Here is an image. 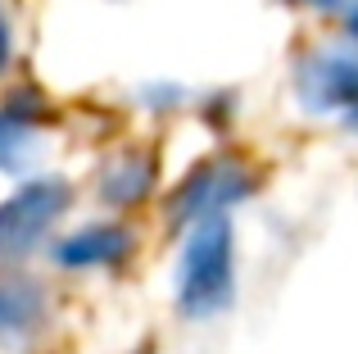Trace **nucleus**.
<instances>
[{
    "label": "nucleus",
    "instance_id": "obj_1",
    "mask_svg": "<svg viewBox=\"0 0 358 354\" xmlns=\"http://www.w3.org/2000/svg\"><path fill=\"white\" fill-rule=\"evenodd\" d=\"M236 300V236L227 218H204L191 227L177 268V309L191 323H209Z\"/></svg>",
    "mask_w": 358,
    "mask_h": 354
},
{
    "label": "nucleus",
    "instance_id": "obj_2",
    "mask_svg": "<svg viewBox=\"0 0 358 354\" xmlns=\"http://www.w3.org/2000/svg\"><path fill=\"white\" fill-rule=\"evenodd\" d=\"M73 204L69 182L59 177H36V182L18 186L5 204H0V268H14L45 241L64 209Z\"/></svg>",
    "mask_w": 358,
    "mask_h": 354
},
{
    "label": "nucleus",
    "instance_id": "obj_3",
    "mask_svg": "<svg viewBox=\"0 0 358 354\" xmlns=\"http://www.w3.org/2000/svg\"><path fill=\"white\" fill-rule=\"evenodd\" d=\"M250 186H254V177L245 173L241 164L209 160L177 186V200H173L168 213H173V222H182V227L186 222L195 227V222H204V218H227V209L250 195Z\"/></svg>",
    "mask_w": 358,
    "mask_h": 354
},
{
    "label": "nucleus",
    "instance_id": "obj_4",
    "mask_svg": "<svg viewBox=\"0 0 358 354\" xmlns=\"http://www.w3.org/2000/svg\"><path fill=\"white\" fill-rule=\"evenodd\" d=\"M299 100L313 114L327 109H354L358 105V59L354 55H313L299 69Z\"/></svg>",
    "mask_w": 358,
    "mask_h": 354
},
{
    "label": "nucleus",
    "instance_id": "obj_5",
    "mask_svg": "<svg viewBox=\"0 0 358 354\" xmlns=\"http://www.w3.org/2000/svg\"><path fill=\"white\" fill-rule=\"evenodd\" d=\"M131 232L122 227V222H87V227L69 232L64 241H55V264L59 268H73V273H82V268H118L127 264L131 255Z\"/></svg>",
    "mask_w": 358,
    "mask_h": 354
},
{
    "label": "nucleus",
    "instance_id": "obj_6",
    "mask_svg": "<svg viewBox=\"0 0 358 354\" xmlns=\"http://www.w3.org/2000/svg\"><path fill=\"white\" fill-rule=\"evenodd\" d=\"M50 318V295L32 277H5L0 282V346L32 341Z\"/></svg>",
    "mask_w": 358,
    "mask_h": 354
},
{
    "label": "nucleus",
    "instance_id": "obj_7",
    "mask_svg": "<svg viewBox=\"0 0 358 354\" xmlns=\"http://www.w3.org/2000/svg\"><path fill=\"white\" fill-rule=\"evenodd\" d=\"M150 186H155V160L145 150H131L122 160H114L109 173L100 177V195L109 204H136L150 195Z\"/></svg>",
    "mask_w": 358,
    "mask_h": 354
},
{
    "label": "nucleus",
    "instance_id": "obj_8",
    "mask_svg": "<svg viewBox=\"0 0 358 354\" xmlns=\"http://www.w3.org/2000/svg\"><path fill=\"white\" fill-rule=\"evenodd\" d=\"M32 132H36V118L27 109L9 105L0 109V173H18L27 160H32Z\"/></svg>",
    "mask_w": 358,
    "mask_h": 354
},
{
    "label": "nucleus",
    "instance_id": "obj_9",
    "mask_svg": "<svg viewBox=\"0 0 358 354\" xmlns=\"http://www.w3.org/2000/svg\"><path fill=\"white\" fill-rule=\"evenodd\" d=\"M9 59H14V36H9V23H5V14H0V73L9 69Z\"/></svg>",
    "mask_w": 358,
    "mask_h": 354
},
{
    "label": "nucleus",
    "instance_id": "obj_10",
    "mask_svg": "<svg viewBox=\"0 0 358 354\" xmlns=\"http://www.w3.org/2000/svg\"><path fill=\"white\" fill-rule=\"evenodd\" d=\"M299 5H313V9H341L345 0H299Z\"/></svg>",
    "mask_w": 358,
    "mask_h": 354
},
{
    "label": "nucleus",
    "instance_id": "obj_11",
    "mask_svg": "<svg viewBox=\"0 0 358 354\" xmlns=\"http://www.w3.org/2000/svg\"><path fill=\"white\" fill-rule=\"evenodd\" d=\"M345 127H350V132H358V105L345 109Z\"/></svg>",
    "mask_w": 358,
    "mask_h": 354
},
{
    "label": "nucleus",
    "instance_id": "obj_12",
    "mask_svg": "<svg viewBox=\"0 0 358 354\" xmlns=\"http://www.w3.org/2000/svg\"><path fill=\"white\" fill-rule=\"evenodd\" d=\"M350 32L358 36V9H354V14H350Z\"/></svg>",
    "mask_w": 358,
    "mask_h": 354
}]
</instances>
